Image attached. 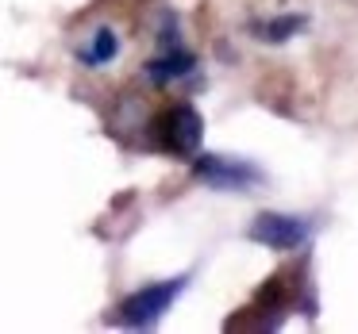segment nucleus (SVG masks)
Listing matches in <instances>:
<instances>
[{"label":"nucleus","instance_id":"6","mask_svg":"<svg viewBox=\"0 0 358 334\" xmlns=\"http://www.w3.org/2000/svg\"><path fill=\"white\" fill-rule=\"evenodd\" d=\"M193 70V54H189L185 47H170V50H162V54L150 62V81H158V85H166V81H173V77H185V73Z\"/></svg>","mask_w":358,"mask_h":334},{"label":"nucleus","instance_id":"7","mask_svg":"<svg viewBox=\"0 0 358 334\" xmlns=\"http://www.w3.org/2000/svg\"><path fill=\"white\" fill-rule=\"evenodd\" d=\"M304 27V20L301 16H281V20H270V24L262 27V39H270V43H285L289 35H296Z\"/></svg>","mask_w":358,"mask_h":334},{"label":"nucleus","instance_id":"5","mask_svg":"<svg viewBox=\"0 0 358 334\" xmlns=\"http://www.w3.org/2000/svg\"><path fill=\"white\" fill-rule=\"evenodd\" d=\"M120 54V39L112 27H96L93 35H89V43L78 50V58L89 66V70H96V66H108L112 58Z\"/></svg>","mask_w":358,"mask_h":334},{"label":"nucleus","instance_id":"4","mask_svg":"<svg viewBox=\"0 0 358 334\" xmlns=\"http://www.w3.org/2000/svg\"><path fill=\"white\" fill-rule=\"evenodd\" d=\"M250 242H258V246L266 250H301L304 242H308L312 227L304 223V219L296 215H273V211H262V215L250 223Z\"/></svg>","mask_w":358,"mask_h":334},{"label":"nucleus","instance_id":"1","mask_svg":"<svg viewBox=\"0 0 358 334\" xmlns=\"http://www.w3.org/2000/svg\"><path fill=\"white\" fill-rule=\"evenodd\" d=\"M201 116H196L193 104H173L170 112L155 119V142L166 150V154H178V158H193L196 146H201Z\"/></svg>","mask_w":358,"mask_h":334},{"label":"nucleus","instance_id":"2","mask_svg":"<svg viewBox=\"0 0 358 334\" xmlns=\"http://www.w3.org/2000/svg\"><path fill=\"white\" fill-rule=\"evenodd\" d=\"M185 292V277H173V280H162V284H150V288H139L135 296H127L120 303V323L124 326H155L158 319L170 311V303Z\"/></svg>","mask_w":358,"mask_h":334},{"label":"nucleus","instance_id":"3","mask_svg":"<svg viewBox=\"0 0 358 334\" xmlns=\"http://www.w3.org/2000/svg\"><path fill=\"white\" fill-rule=\"evenodd\" d=\"M196 177L204 185L220 188V192H250V188L262 181V173L250 162H231V158L220 154H201L196 158Z\"/></svg>","mask_w":358,"mask_h":334}]
</instances>
